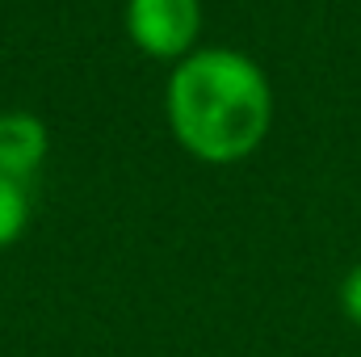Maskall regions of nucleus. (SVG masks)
<instances>
[{
	"mask_svg": "<svg viewBox=\"0 0 361 357\" xmlns=\"http://www.w3.org/2000/svg\"><path fill=\"white\" fill-rule=\"evenodd\" d=\"M273 97L261 68L235 51H197L169 80L177 139L210 164L244 160L269 131Z\"/></svg>",
	"mask_w": 361,
	"mask_h": 357,
	"instance_id": "nucleus-1",
	"label": "nucleus"
},
{
	"mask_svg": "<svg viewBox=\"0 0 361 357\" xmlns=\"http://www.w3.org/2000/svg\"><path fill=\"white\" fill-rule=\"evenodd\" d=\"M197 25H202L197 0H130L126 8L130 38L156 59H173L189 51V42L197 38Z\"/></svg>",
	"mask_w": 361,
	"mask_h": 357,
	"instance_id": "nucleus-2",
	"label": "nucleus"
},
{
	"mask_svg": "<svg viewBox=\"0 0 361 357\" xmlns=\"http://www.w3.org/2000/svg\"><path fill=\"white\" fill-rule=\"evenodd\" d=\"M47 156V131L30 114H4L0 118V177H30Z\"/></svg>",
	"mask_w": 361,
	"mask_h": 357,
	"instance_id": "nucleus-3",
	"label": "nucleus"
},
{
	"mask_svg": "<svg viewBox=\"0 0 361 357\" xmlns=\"http://www.w3.org/2000/svg\"><path fill=\"white\" fill-rule=\"evenodd\" d=\"M25 193H21V185L8 177H0V248L4 244H13L17 236H21V227H25Z\"/></svg>",
	"mask_w": 361,
	"mask_h": 357,
	"instance_id": "nucleus-4",
	"label": "nucleus"
},
{
	"mask_svg": "<svg viewBox=\"0 0 361 357\" xmlns=\"http://www.w3.org/2000/svg\"><path fill=\"white\" fill-rule=\"evenodd\" d=\"M345 311L361 324V269H353L349 282H345Z\"/></svg>",
	"mask_w": 361,
	"mask_h": 357,
	"instance_id": "nucleus-5",
	"label": "nucleus"
}]
</instances>
